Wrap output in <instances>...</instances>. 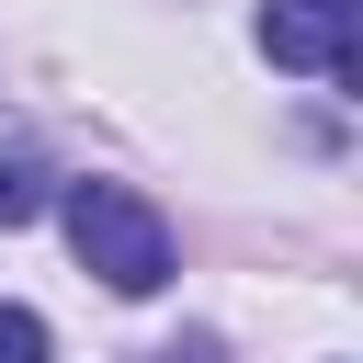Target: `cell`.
Instances as JSON below:
<instances>
[{
  "label": "cell",
  "mask_w": 363,
  "mask_h": 363,
  "mask_svg": "<svg viewBox=\"0 0 363 363\" xmlns=\"http://www.w3.org/2000/svg\"><path fill=\"white\" fill-rule=\"evenodd\" d=\"M68 250H79V272H102L113 295H159V284H170V227H159L125 182H79V193H68Z\"/></svg>",
  "instance_id": "cell-1"
},
{
  "label": "cell",
  "mask_w": 363,
  "mask_h": 363,
  "mask_svg": "<svg viewBox=\"0 0 363 363\" xmlns=\"http://www.w3.org/2000/svg\"><path fill=\"white\" fill-rule=\"evenodd\" d=\"M261 45H272V68L340 79L352 68V0H261Z\"/></svg>",
  "instance_id": "cell-2"
},
{
  "label": "cell",
  "mask_w": 363,
  "mask_h": 363,
  "mask_svg": "<svg viewBox=\"0 0 363 363\" xmlns=\"http://www.w3.org/2000/svg\"><path fill=\"white\" fill-rule=\"evenodd\" d=\"M45 204V182H34V159H0V227H23Z\"/></svg>",
  "instance_id": "cell-3"
},
{
  "label": "cell",
  "mask_w": 363,
  "mask_h": 363,
  "mask_svg": "<svg viewBox=\"0 0 363 363\" xmlns=\"http://www.w3.org/2000/svg\"><path fill=\"white\" fill-rule=\"evenodd\" d=\"M0 363H45V318L34 306H0Z\"/></svg>",
  "instance_id": "cell-4"
},
{
  "label": "cell",
  "mask_w": 363,
  "mask_h": 363,
  "mask_svg": "<svg viewBox=\"0 0 363 363\" xmlns=\"http://www.w3.org/2000/svg\"><path fill=\"white\" fill-rule=\"evenodd\" d=\"M159 363H204V352H159Z\"/></svg>",
  "instance_id": "cell-5"
}]
</instances>
